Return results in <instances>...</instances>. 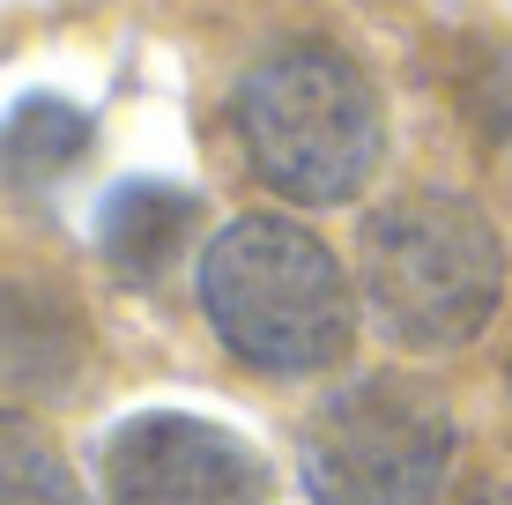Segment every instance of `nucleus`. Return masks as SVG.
Instances as JSON below:
<instances>
[{
	"label": "nucleus",
	"instance_id": "obj_1",
	"mask_svg": "<svg viewBox=\"0 0 512 505\" xmlns=\"http://www.w3.org/2000/svg\"><path fill=\"white\" fill-rule=\"evenodd\" d=\"M193 298L223 357L260 379H320L357 350V275L290 208H245L193 253Z\"/></svg>",
	"mask_w": 512,
	"mask_h": 505
},
{
	"label": "nucleus",
	"instance_id": "obj_2",
	"mask_svg": "<svg viewBox=\"0 0 512 505\" xmlns=\"http://www.w3.org/2000/svg\"><path fill=\"white\" fill-rule=\"evenodd\" d=\"M231 134L245 171L282 208H342L386 156V104L364 60L327 38H282L245 60L231 90Z\"/></svg>",
	"mask_w": 512,
	"mask_h": 505
},
{
	"label": "nucleus",
	"instance_id": "obj_3",
	"mask_svg": "<svg viewBox=\"0 0 512 505\" xmlns=\"http://www.w3.org/2000/svg\"><path fill=\"white\" fill-rule=\"evenodd\" d=\"M357 305L394 350H468L505 305V238L468 194L409 186L357 231Z\"/></svg>",
	"mask_w": 512,
	"mask_h": 505
},
{
	"label": "nucleus",
	"instance_id": "obj_4",
	"mask_svg": "<svg viewBox=\"0 0 512 505\" xmlns=\"http://www.w3.org/2000/svg\"><path fill=\"white\" fill-rule=\"evenodd\" d=\"M461 424L409 372H357L297 424V483L312 505H431L453 483Z\"/></svg>",
	"mask_w": 512,
	"mask_h": 505
},
{
	"label": "nucleus",
	"instance_id": "obj_5",
	"mask_svg": "<svg viewBox=\"0 0 512 505\" xmlns=\"http://www.w3.org/2000/svg\"><path fill=\"white\" fill-rule=\"evenodd\" d=\"M104 505H268L275 468L231 424L186 409H134L97 446Z\"/></svg>",
	"mask_w": 512,
	"mask_h": 505
},
{
	"label": "nucleus",
	"instance_id": "obj_6",
	"mask_svg": "<svg viewBox=\"0 0 512 505\" xmlns=\"http://www.w3.org/2000/svg\"><path fill=\"white\" fill-rule=\"evenodd\" d=\"M90 364V312L75 290L38 268L0 275V387L8 394H67Z\"/></svg>",
	"mask_w": 512,
	"mask_h": 505
},
{
	"label": "nucleus",
	"instance_id": "obj_7",
	"mask_svg": "<svg viewBox=\"0 0 512 505\" xmlns=\"http://www.w3.org/2000/svg\"><path fill=\"white\" fill-rule=\"evenodd\" d=\"M193 231H201V201L171 179H119L97 201V260L119 275L127 290L164 283L186 260Z\"/></svg>",
	"mask_w": 512,
	"mask_h": 505
},
{
	"label": "nucleus",
	"instance_id": "obj_8",
	"mask_svg": "<svg viewBox=\"0 0 512 505\" xmlns=\"http://www.w3.org/2000/svg\"><path fill=\"white\" fill-rule=\"evenodd\" d=\"M97 149V119L60 90H30L0 112V179L8 186H60Z\"/></svg>",
	"mask_w": 512,
	"mask_h": 505
},
{
	"label": "nucleus",
	"instance_id": "obj_9",
	"mask_svg": "<svg viewBox=\"0 0 512 505\" xmlns=\"http://www.w3.org/2000/svg\"><path fill=\"white\" fill-rule=\"evenodd\" d=\"M0 505H97L30 409H0Z\"/></svg>",
	"mask_w": 512,
	"mask_h": 505
},
{
	"label": "nucleus",
	"instance_id": "obj_10",
	"mask_svg": "<svg viewBox=\"0 0 512 505\" xmlns=\"http://www.w3.org/2000/svg\"><path fill=\"white\" fill-rule=\"evenodd\" d=\"M468 112L483 119L490 142H512V45L490 52V60L468 75Z\"/></svg>",
	"mask_w": 512,
	"mask_h": 505
},
{
	"label": "nucleus",
	"instance_id": "obj_11",
	"mask_svg": "<svg viewBox=\"0 0 512 505\" xmlns=\"http://www.w3.org/2000/svg\"><path fill=\"white\" fill-rule=\"evenodd\" d=\"M431 505H512V483L505 476H453Z\"/></svg>",
	"mask_w": 512,
	"mask_h": 505
},
{
	"label": "nucleus",
	"instance_id": "obj_12",
	"mask_svg": "<svg viewBox=\"0 0 512 505\" xmlns=\"http://www.w3.org/2000/svg\"><path fill=\"white\" fill-rule=\"evenodd\" d=\"M505 394H512V372H505Z\"/></svg>",
	"mask_w": 512,
	"mask_h": 505
}]
</instances>
